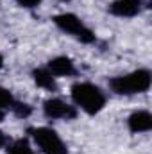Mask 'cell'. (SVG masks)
<instances>
[{"mask_svg":"<svg viewBox=\"0 0 152 154\" xmlns=\"http://www.w3.org/2000/svg\"><path fill=\"white\" fill-rule=\"evenodd\" d=\"M70 95L77 108H81L88 115H97L106 106L104 91L91 82H75L70 90Z\"/></svg>","mask_w":152,"mask_h":154,"instance_id":"cell-1","label":"cell"},{"mask_svg":"<svg viewBox=\"0 0 152 154\" xmlns=\"http://www.w3.org/2000/svg\"><path fill=\"white\" fill-rule=\"evenodd\" d=\"M152 84V75L147 68L134 70L131 74L114 77L109 81V86L116 95H136L145 93Z\"/></svg>","mask_w":152,"mask_h":154,"instance_id":"cell-2","label":"cell"},{"mask_svg":"<svg viewBox=\"0 0 152 154\" xmlns=\"http://www.w3.org/2000/svg\"><path fill=\"white\" fill-rule=\"evenodd\" d=\"M52 20L57 25V29L74 36L81 43H95V32L74 13H61V14H56Z\"/></svg>","mask_w":152,"mask_h":154,"instance_id":"cell-3","label":"cell"},{"mask_svg":"<svg viewBox=\"0 0 152 154\" xmlns=\"http://www.w3.org/2000/svg\"><path fill=\"white\" fill-rule=\"evenodd\" d=\"M31 134H32L34 143L39 147V151L43 154H68L65 142L54 129L36 127V129H31Z\"/></svg>","mask_w":152,"mask_h":154,"instance_id":"cell-4","label":"cell"},{"mask_svg":"<svg viewBox=\"0 0 152 154\" xmlns=\"http://www.w3.org/2000/svg\"><path fill=\"white\" fill-rule=\"evenodd\" d=\"M43 113L52 120H74L77 116V108L66 104L61 99H48L43 104Z\"/></svg>","mask_w":152,"mask_h":154,"instance_id":"cell-5","label":"cell"},{"mask_svg":"<svg viewBox=\"0 0 152 154\" xmlns=\"http://www.w3.org/2000/svg\"><path fill=\"white\" fill-rule=\"evenodd\" d=\"M141 0H114L109 5V13L118 18H132L141 11Z\"/></svg>","mask_w":152,"mask_h":154,"instance_id":"cell-6","label":"cell"},{"mask_svg":"<svg viewBox=\"0 0 152 154\" xmlns=\"http://www.w3.org/2000/svg\"><path fill=\"white\" fill-rule=\"evenodd\" d=\"M47 70L54 77H70V75H75V72H77L75 65L66 56H59V57L50 59L48 65H47Z\"/></svg>","mask_w":152,"mask_h":154,"instance_id":"cell-7","label":"cell"},{"mask_svg":"<svg viewBox=\"0 0 152 154\" xmlns=\"http://www.w3.org/2000/svg\"><path fill=\"white\" fill-rule=\"evenodd\" d=\"M127 125H129L131 133H149L152 129V115L145 109L134 111L129 116Z\"/></svg>","mask_w":152,"mask_h":154,"instance_id":"cell-8","label":"cell"},{"mask_svg":"<svg viewBox=\"0 0 152 154\" xmlns=\"http://www.w3.org/2000/svg\"><path fill=\"white\" fill-rule=\"evenodd\" d=\"M32 77H34V82L38 84L39 88L48 90V91H56V90H57L56 77L52 75L47 68H36V70L32 72Z\"/></svg>","mask_w":152,"mask_h":154,"instance_id":"cell-9","label":"cell"},{"mask_svg":"<svg viewBox=\"0 0 152 154\" xmlns=\"http://www.w3.org/2000/svg\"><path fill=\"white\" fill-rule=\"evenodd\" d=\"M7 154H34V152H32L31 143L25 138H20V140L7 145Z\"/></svg>","mask_w":152,"mask_h":154,"instance_id":"cell-10","label":"cell"},{"mask_svg":"<svg viewBox=\"0 0 152 154\" xmlns=\"http://www.w3.org/2000/svg\"><path fill=\"white\" fill-rule=\"evenodd\" d=\"M13 104H14V97H13V93H11L9 90H5V88L0 86V111H4V109H11Z\"/></svg>","mask_w":152,"mask_h":154,"instance_id":"cell-11","label":"cell"},{"mask_svg":"<svg viewBox=\"0 0 152 154\" xmlns=\"http://www.w3.org/2000/svg\"><path fill=\"white\" fill-rule=\"evenodd\" d=\"M13 113L16 116H20V118H27V116H31L32 113V108L29 106V104H25V102H18V100H14V104H13Z\"/></svg>","mask_w":152,"mask_h":154,"instance_id":"cell-12","label":"cell"},{"mask_svg":"<svg viewBox=\"0 0 152 154\" xmlns=\"http://www.w3.org/2000/svg\"><path fill=\"white\" fill-rule=\"evenodd\" d=\"M16 2H18V5H22L25 9H34L41 4V0H16Z\"/></svg>","mask_w":152,"mask_h":154,"instance_id":"cell-13","label":"cell"},{"mask_svg":"<svg viewBox=\"0 0 152 154\" xmlns=\"http://www.w3.org/2000/svg\"><path fill=\"white\" fill-rule=\"evenodd\" d=\"M5 142H7V138H5V134L0 131V147H4V145H5Z\"/></svg>","mask_w":152,"mask_h":154,"instance_id":"cell-14","label":"cell"},{"mask_svg":"<svg viewBox=\"0 0 152 154\" xmlns=\"http://www.w3.org/2000/svg\"><path fill=\"white\" fill-rule=\"evenodd\" d=\"M2 66H4V57L0 56V68H2Z\"/></svg>","mask_w":152,"mask_h":154,"instance_id":"cell-15","label":"cell"},{"mask_svg":"<svg viewBox=\"0 0 152 154\" xmlns=\"http://www.w3.org/2000/svg\"><path fill=\"white\" fill-rule=\"evenodd\" d=\"M61 2H70V0H61Z\"/></svg>","mask_w":152,"mask_h":154,"instance_id":"cell-16","label":"cell"}]
</instances>
